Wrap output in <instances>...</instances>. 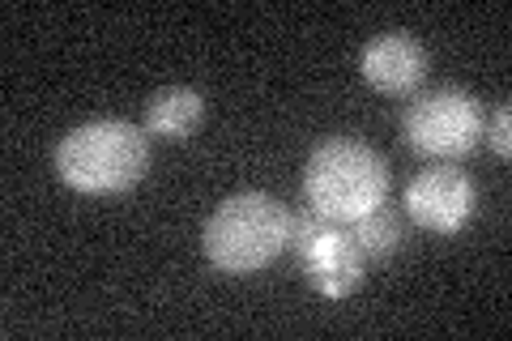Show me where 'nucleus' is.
Wrapping results in <instances>:
<instances>
[{
  "label": "nucleus",
  "mask_w": 512,
  "mask_h": 341,
  "mask_svg": "<svg viewBox=\"0 0 512 341\" xmlns=\"http://www.w3.org/2000/svg\"><path fill=\"white\" fill-rule=\"evenodd\" d=\"M150 171V133L128 120H90L77 124L56 145V175L77 192L111 197L128 192Z\"/></svg>",
  "instance_id": "f257e3e1"
},
{
  "label": "nucleus",
  "mask_w": 512,
  "mask_h": 341,
  "mask_svg": "<svg viewBox=\"0 0 512 341\" xmlns=\"http://www.w3.org/2000/svg\"><path fill=\"white\" fill-rule=\"evenodd\" d=\"M303 192H308V205L320 218L350 226L384 205L389 167L372 145L355 137H333L312 150L308 167H303Z\"/></svg>",
  "instance_id": "f03ea898"
},
{
  "label": "nucleus",
  "mask_w": 512,
  "mask_h": 341,
  "mask_svg": "<svg viewBox=\"0 0 512 341\" xmlns=\"http://www.w3.org/2000/svg\"><path fill=\"white\" fill-rule=\"evenodd\" d=\"M286 239H291L286 205L269 192H239L214 209L201 243L218 273H256L278 261Z\"/></svg>",
  "instance_id": "7ed1b4c3"
},
{
  "label": "nucleus",
  "mask_w": 512,
  "mask_h": 341,
  "mask_svg": "<svg viewBox=\"0 0 512 341\" xmlns=\"http://www.w3.org/2000/svg\"><path fill=\"white\" fill-rule=\"evenodd\" d=\"M483 128H487L483 103L470 90H453V86L419 94L402 116V133L410 150L444 162L466 158L478 145V137H483Z\"/></svg>",
  "instance_id": "20e7f679"
},
{
  "label": "nucleus",
  "mask_w": 512,
  "mask_h": 341,
  "mask_svg": "<svg viewBox=\"0 0 512 341\" xmlns=\"http://www.w3.org/2000/svg\"><path fill=\"white\" fill-rule=\"evenodd\" d=\"M478 192L457 167H427L406 184V214L436 235H457L470 222Z\"/></svg>",
  "instance_id": "39448f33"
},
{
  "label": "nucleus",
  "mask_w": 512,
  "mask_h": 341,
  "mask_svg": "<svg viewBox=\"0 0 512 341\" xmlns=\"http://www.w3.org/2000/svg\"><path fill=\"white\" fill-rule=\"evenodd\" d=\"M299 261H303L308 282L325 299L355 295L363 282V252H359V243L350 239V226H342V222H329L325 231L299 252Z\"/></svg>",
  "instance_id": "423d86ee"
},
{
  "label": "nucleus",
  "mask_w": 512,
  "mask_h": 341,
  "mask_svg": "<svg viewBox=\"0 0 512 341\" xmlns=\"http://www.w3.org/2000/svg\"><path fill=\"white\" fill-rule=\"evenodd\" d=\"M359 73L372 90L389 94V99H402V94H410L427 77V47L414 35H402V30L376 35L363 47Z\"/></svg>",
  "instance_id": "0eeeda50"
},
{
  "label": "nucleus",
  "mask_w": 512,
  "mask_h": 341,
  "mask_svg": "<svg viewBox=\"0 0 512 341\" xmlns=\"http://www.w3.org/2000/svg\"><path fill=\"white\" fill-rule=\"evenodd\" d=\"M201 116H205V99L197 90H188V86L158 90L146 107V133L163 141H184L197 133Z\"/></svg>",
  "instance_id": "6e6552de"
},
{
  "label": "nucleus",
  "mask_w": 512,
  "mask_h": 341,
  "mask_svg": "<svg viewBox=\"0 0 512 341\" xmlns=\"http://www.w3.org/2000/svg\"><path fill=\"white\" fill-rule=\"evenodd\" d=\"M350 239L359 243L363 256L384 261V256H393L397 248H402V218L380 205V209H372V214H363L359 222H350Z\"/></svg>",
  "instance_id": "1a4fd4ad"
},
{
  "label": "nucleus",
  "mask_w": 512,
  "mask_h": 341,
  "mask_svg": "<svg viewBox=\"0 0 512 341\" xmlns=\"http://www.w3.org/2000/svg\"><path fill=\"white\" fill-rule=\"evenodd\" d=\"M325 226H329V218H320L316 209H308V214L291 218V239H286V243H291V252L299 256V252L308 248V243H312V239H316L320 231H325Z\"/></svg>",
  "instance_id": "9d476101"
},
{
  "label": "nucleus",
  "mask_w": 512,
  "mask_h": 341,
  "mask_svg": "<svg viewBox=\"0 0 512 341\" xmlns=\"http://www.w3.org/2000/svg\"><path fill=\"white\" fill-rule=\"evenodd\" d=\"M487 141L495 145V154H500V158H508V150H512V111L508 107H500V111H495V120H491V128H487Z\"/></svg>",
  "instance_id": "9b49d317"
}]
</instances>
